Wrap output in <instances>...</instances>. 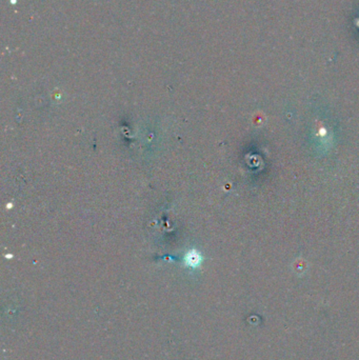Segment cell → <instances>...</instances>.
I'll list each match as a JSON object with an SVG mask.
<instances>
[{
	"mask_svg": "<svg viewBox=\"0 0 359 360\" xmlns=\"http://www.w3.org/2000/svg\"><path fill=\"white\" fill-rule=\"evenodd\" d=\"M188 261L191 266H196L197 264H199L200 258H199V256H196V255L192 254L188 256Z\"/></svg>",
	"mask_w": 359,
	"mask_h": 360,
	"instance_id": "1",
	"label": "cell"
}]
</instances>
